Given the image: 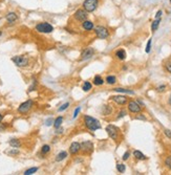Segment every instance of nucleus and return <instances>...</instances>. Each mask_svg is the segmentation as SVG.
Segmentation results:
<instances>
[{"mask_svg": "<svg viewBox=\"0 0 171 175\" xmlns=\"http://www.w3.org/2000/svg\"><path fill=\"white\" fill-rule=\"evenodd\" d=\"M83 123L85 127L89 131H96L98 129H101V123L97 120V119L90 116V115H84Z\"/></svg>", "mask_w": 171, "mask_h": 175, "instance_id": "1", "label": "nucleus"}, {"mask_svg": "<svg viewBox=\"0 0 171 175\" xmlns=\"http://www.w3.org/2000/svg\"><path fill=\"white\" fill-rule=\"evenodd\" d=\"M100 4V0H84L82 3V9L87 13H93L98 9Z\"/></svg>", "mask_w": 171, "mask_h": 175, "instance_id": "2", "label": "nucleus"}, {"mask_svg": "<svg viewBox=\"0 0 171 175\" xmlns=\"http://www.w3.org/2000/svg\"><path fill=\"white\" fill-rule=\"evenodd\" d=\"M35 30L41 34H51L54 30V26L49 22H40L36 25Z\"/></svg>", "mask_w": 171, "mask_h": 175, "instance_id": "3", "label": "nucleus"}, {"mask_svg": "<svg viewBox=\"0 0 171 175\" xmlns=\"http://www.w3.org/2000/svg\"><path fill=\"white\" fill-rule=\"evenodd\" d=\"M95 34L96 36H97L98 39H102V40H104V39H107V38L109 37V30L108 28H106L105 26L103 25H98L96 26L95 28Z\"/></svg>", "mask_w": 171, "mask_h": 175, "instance_id": "4", "label": "nucleus"}, {"mask_svg": "<svg viewBox=\"0 0 171 175\" xmlns=\"http://www.w3.org/2000/svg\"><path fill=\"white\" fill-rule=\"evenodd\" d=\"M33 106H34V102H33L32 100H28V101L21 103L17 110H18V112L21 113V114H25V113H28V111L33 108Z\"/></svg>", "mask_w": 171, "mask_h": 175, "instance_id": "5", "label": "nucleus"}, {"mask_svg": "<svg viewBox=\"0 0 171 175\" xmlns=\"http://www.w3.org/2000/svg\"><path fill=\"white\" fill-rule=\"evenodd\" d=\"M12 61L19 67H25L28 65V58L25 56H15L12 58Z\"/></svg>", "mask_w": 171, "mask_h": 175, "instance_id": "6", "label": "nucleus"}, {"mask_svg": "<svg viewBox=\"0 0 171 175\" xmlns=\"http://www.w3.org/2000/svg\"><path fill=\"white\" fill-rule=\"evenodd\" d=\"M105 130H106L107 134H108V136L111 138V140H113V141H118L119 131H120V130H119L116 126H113V125H108Z\"/></svg>", "mask_w": 171, "mask_h": 175, "instance_id": "7", "label": "nucleus"}, {"mask_svg": "<svg viewBox=\"0 0 171 175\" xmlns=\"http://www.w3.org/2000/svg\"><path fill=\"white\" fill-rule=\"evenodd\" d=\"M88 17V13L86 11H84L83 9H79L76 11V13L74 14V19L79 23H82L83 21H85Z\"/></svg>", "mask_w": 171, "mask_h": 175, "instance_id": "8", "label": "nucleus"}, {"mask_svg": "<svg viewBox=\"0 0 171 175\" xmlns=\"http://www.w3.org/2000/svg\"><path fill=\"white\" fill-rule=\"evenodd\" d=\"M84 154H91L93 151V144L90 141H84L81 143V150Z\"/></svg>", "mask_w": 171, "mask_h": 175, "instance_id": "9", "label": "nucleus"}, {"mask_svg": "<svg viewBox=\"0 0 171 175\" xmlns=\"http://www.w3.org/2000/svg\"><path fill=\"white\" fill-rule=\"evenodd\" d=\"M95 49L93 48V47H88V48L84 49L83 51H82L81 54V57H80V61H87L89 60V59H91V58L95 56Z\"/></svg>", "mask_w": 171, "mask_h": 175, "instance_id": "10", "label": "nucleus"}, {"mask_svg": "<svg viewBox=\"0 0 171 175\" xmlns=\"http://www.w3.org/2000/svg\"><path fill=\"white\" fill-rule=\"evenodd\" d=\"M128 110L131 113H140L142 111V106L138 102L130 101L128 102Z\"/></svg>", "mask_w": 171, "mask_h": 175, "instance_id": "11", "label": "nucleus"}, {"mask_svg": "<svg viewBox=\"0 0 171 175\" xmlns=\"http://www.w3.org/2000/svg\"><path fill=\"white\" fill-rule=\"evenodd\" d=\"M110 100L118 105H125L126 103H128L127 98L125 95H112V97H110Z\"/></svg>", "mask_w": 171, "mask_h": 175, "instance_id": "12", "label": "nucleus"}, {"mask_svg": "<svg viewBox=\"0 0 171 175\" xmlns=\"http://www.w3.org/2000/svg\"><path fill=\"white\" fill-rule=\"evenodd\" d=\"M70 153L72 155H76L80 152V150H81V144L78 143V142H72L70 146Z\"/></svg>", "mask_w": 171, "mask_h": 175, "instance_id": "13", "label": "nucleus"}, {"mask_svg": "<svg viewBox=\"0 0 171 175\" xmlns=\"http://www.w3.org/2000/svg\"><path fill=\"white\" fill-rule=\"evenodd\" d=\"M81 26L84 30H86V32H90V30H93V28H95L93 22L91 20H88V19H86L85 21H83V22L81 23Z\"/></svg>", "mask_w": 171, "mask_h": 175, "instance_id": "14", "label": "nucleus"}, {"mask_svg": "<svg viewBox=\"0 0 171 175\" xmlns=\"http://www.w3.org/2000/svg\"><path fill=\"white\" fill-rule=\"evenodd\" d=\"M5 20L9 23H14L18 20V15L15 13V12H9L5 15Z\"/></svg>", "mask_w": 171, "mask_h": 175, "instance_id": "15", "label": "nucleus"}, {"mask_svg": "<svg viewBox=\"0 0 171 175\" xmlns=\"http://www.w3.org/2000/svg\"><path fill=\"white\" fill-rule=\"evenodd\" d=\"M133 156L135 157L136 159H139V161H145V159H147V156H146L145 154H143V153H142L141 151H139V150H134Z\"/></svg>", "mask_w": 171, "mask_h": 175, "instance_id": "16", "label": "nucleus"}, {"mask_svg": "<svg viewBox=\"0 0 171 175\" xmlns=\"http://www.w3.org/2000/svg\"><path fill=\"white\" fill-rule=\"evenodd\" d=\"M66 157H67V152H66V151H61V152H59L58 154H57L55 161H57V163H60V161H64Z\"/></svg>", "mask_w": 171, "mask_h": 175, "instance_id": "17", "label": "nucleus"}, {"mask_svg": "<svg viewBox=\"0 0 171 175\" xmlns=\"http://www.w3.org/2000/svg\"><path fill=\"white\" fill-rule=\"evenodd\" d=\"M116 57L118 58L119 60H121V61H123V60H125L126 59V51H124V49H118V51H116Z\"/></svg>", "mask_w": 171, "mask_h": 175, "instance_id": "18", "label": "nucleus"}, {"mask_svg": "<svg viewBox=\"0 0 171 175\" xmlns=\"http://www.w3.org/2000/svg\"><path fill=\"white\" fill-rule=\"evenodd\" d=\"M9 144L12 148H16V149L20 148V146H21V142L19 141V140H17V138H12V140H9Z\"/></svg>", "mask_w": 171, "mask_h": 175, "instance_id": "19", "label": "nucleus"}, {"mask_svg": "<svg viewBox=\"0 0 171 175\" xmlns=\"http://www.w3.org/2000/svg\"><path fill=\"white\" fill-rule=\"evenodd\" d=\"M112 112V107L110 105H104L102 107V114L103 115H109Z\"/></svg>", "mask_w": 171, "mask_h": 175, "instance_id": "20", "label": "nucleus"}, {"mask_svg": "<svg viewBox=\"0 0 171 175\" xmlns=\"http://www.w3.org/2000/svg\"><path fill=\"white\" fill-rule=\"evenodd\" d=\"M159 23H161V18H155L152 21V23H151V30H152V33H154L159 28Z\"/></svg>", "mask_w": 171, "mask_h": 175, "instance_id": "21", "label": "nucleus"}, {"mask_svg": "<svg viewBox=\"0 0 171 175\" xmlns=\"http://www.w3.org/2000/svg\"><path fill=\"white\" fill-rule=\"evenodd\" d=\"M113 90H114L116 92H121V93H128V95H134V91H133V90L126 89V88L117 87V88H113Z\"/></svg>", "mask_w": 171, "mask_h": 175, "instance_id": "22", "label": "nucleus"}, {"mask_svg": "<svg viewBox=\"0 0 171 175\" xmlns=\"http://www.w3.org/2000/svg\"><path fill=\"white\" fill-rule=\"evenodd\" d=\"M63 121H64V119H63V116H58V118L56 119L55 121H54V127H55V129H57V128H60L61 126H62V123Z\"/></svg>", "mask_w": 171, "mask_h": 175, "instance_id": "23", "label": "nucleus"}, {"mask_svg": "<svg viewBox=\"0 0 171 175\" xmlns=\"http://www.w3.org/2000/svg\"><path fill=\"white\" fill-rule=\"evenodd\" d=\"M93 83L95 84L96 86H101V85L104 84V80L102 79L101 76H96L93 80Z\"/></svg>", "mask_w": 171, "mask_h": 175, "instance_id": "24", "label": "nucleus"}, {"mask_svg": "<svg viewBox=\"0 0 171 175\" xmlns=\"http://www.w3.org/2000/svg\"><path fill=\"white\" fill-rule=\"evenodd\" d=\"M91 88H93V85H91V83H90L89 81H85V82L83 83V85H82V90L85 92L90 91Z\"/></svg>", "mask_w": 171, "mask_h": 175, "instance_id": "25", "label": "nucleus"}, {"mask_svg": "<svg viewBox=\"0 0 171 175\" xmlns=\"http://www.w3.org/2000/svg\"><path fill=\"white\" fill-rule=\"evenodd\" d=\"M51 146L49 145H43L42 146V148H41V154L42 155H47L49 152H51Z\"/></svg>", "mask_w": 171, "mask_h": 175, "instance_id": "26", "label": "nucleus"}, {"mask_svg": "<svg viewBox=\"0 0 171 175\" xmlns=\"http://www.w3.org/2000/svg\"><path fill=\"white\" fill-rule=\"evenodd\" d=\"M38 170H39V168H38V167H33V168H30V169H28V170L24 171L23 174L24 175H32V174H34V173L37 172Z\"/></svg>", "mask_w": 171, "mask_h": 175, "instance_id": "27", "label": "nucleus"}, {"mask_svg": "<svg viewBox=\"0 0 171 175\" xmlns=\"http://www.w3.org/2000/svg\"><path fill=\"white\" fill-rule=\"evenodd\" d=\"M105 81H106V83L109 84V85H113L117 82V78L114 76H108Z\"/></svg>", "mask_w": 171, "mask_h": 175, "instance_id": "28", "label": "nucleus"}, {"mask_svg": "<svg viewBox=\"0 0 171 175\" xmlns=\"http://www.w3.org/2000/svg\"><path fill=\"white\" fill-rule=\"evenodd\" d=\"M70 102H66V103H64L63 105H61V107H59V108H58V111H59V112H62V111L66 110V109L68 108V107H70Z\"/></svg>", "mask_w": 171, "mask_h": 175, "instance_id": "29", "label": "nucleus"}, {"mask_svg": "<svg viewBox=\"0 0 171 175\" xmlns=\"http://www.w3.org/2000/svg\"><path fill=\"white\" fill-rule=\"evenodd\" d=\"M164 66L167 72H168L169 74H171V59H169V60H167L166 62H165Z\"/></svg>", "mask_w": 171, "mask_h": 175, "instance_id": "30", "label": "nucleus"}, {"mask_svg": "<svg viewBox=\"0 0 171 175\" xmlns=\"http://www.w3.org/2000/svg\"><path fill=\"white\" fill-rule=\"evenodd\" d=\"M117 170L120 173H124L126 170V166L124 164H117Z\"/></svg>", "mask_w": 171, "mask_h": 175, "instance_id": "31", "label": "nucleus"}, {"mask_svg": "<svg viewBox=\"0 0 171 175\" xmlns=\"http://www.w3.org/2000/svg\"><path fill=\"white\" fill-rule=\"evenodd\" d=\"M151 43H152V40L149 39L148 40V42H147V45H146V49H145V51L147 54H149L151 51Z\"/></svg>", "mask_w": 171, "mask_h": 175, "instance_id": "32", "label": "nucleus"}, {"mask_svg": "<svg viewBox=\"0 0 171 175\" xmlns=\"http://www.w3.org/2000/svg\"><path fill=\"white\" fill-rule=\"evenodd\" d=\"M165 165L171 170V156H167L166 158H165Z\"/></svg>", "mask_w": 171, "mask_h": 175, "instance_id": "33", "label": "nucleus"}, {"mask_svg": "<svg viewBox=\"0 0 171 175\" xmlns=\"http://www.w3.org/2000/svg\"><path fill=\"white\" fill-rule=\"evenodd\" d=\"M80 111H81V107H77L76 110H75V112H74V116H72V119H76L79 115V113H80Z\"/></svg>", "mask_w": 171, "mask_h": 175, "instance_id": "34", "label": "nucleus"}, {"mask_svg": "<svg viewBox=\"0 0 171 175\" xmlns=\"http://www.w3.org/2000/svg\"><path fill=\"white\" fill-rule=\"evenodd\" d=\"M7 154H9V155H17V154H19V151H18V150H16V148H13L12 151H9V152H7Z\"/></svg>", "mask_w": 171, "mask_h": 175, "instance_id": "35", "label": "nucleus"}, {"mask_svg": "<svg viewBox=\"0 0 171 175\" xmlns=\"http://www.w3.org/2000/svg\"><path fill=\"white\" fill-rule=\"evenodd\" d=\"M129 156H130V152L129 151H126V152L124 153V155L122 156V159L123 161H127V159L129 158Z\"/></svg>", "mask_w": 171, "mask_h": 175, "instance_id": "36", "label": "nucleus"}, {"mask_svg": "<svg viewBox=\"0 0 171 175\" xmlns=\"http://www.w3.org/2000/svg\"><path fill=\"white\" fill-rule=\"evenodd\" d=\"M164 133H165V135H166L167 137L169 138V140H171V130L170 129H165Z\"/></svg>", "mask_w": 171, "mask_h": 175, "instance_id": "37", "label": "nucleus"}, {"mask_svg": "<svg viewBox=\"0 0 171 175\" xmlns=\"http://www.w3.org/2000/svg\"><path fill=\"white\" fill-rule=\"evenodd\" d=\"M127 114V112H126V110H121L120 112H119V115H118V119H121V118H124L125 115Z\"/></svg>", "mask_w": 171, "mask_h": 175, "instance_id": "38", "label": "nucleus"}, {"mask_svg": "<svg viewBox=\"0 0 171 175\" xmlns=\"http://www.w3.org/2000/svg\"><path fill=\"white\" fill-rule=\"evenodd\" d=\"M157 90L159 92L165 91V90H166V85H161V86H159V87L157 88Z\"/></svg>", "mask_w": 171, "mask_h": 175, "instance_id": "39", "label": "nucleus"}, {"mask_svg": "<svg viewBox=\"0 0 171 175\" xmlns=\"http://www.w3.org/2000/svg\"><path fill=\"white\" fill-rule=\"evenodd\" d=\"M135 119H136V120H142V121H146V120H147V119H146V118H145V116H144L143 114L136 115V116H135Z\"/></svg>", "mask_w": 171, "mask_h": 175, "instance_id": "40", "label": "nucleus"}, {"mask_svg": "<svg viewBox=\"0 0 171 175\" xmlns=\"http://www.w3.org/2000/svg\"><path fill=\"white\" fill-rule=\"evenodd\" d=\"M162 15H163V11H161V9H159V11L157 12V14H155V18H161V17H162Z\"/></svg>", "mask_w": 171, "mask_h": 175, "instance_id": "41", "label": "nucleus"}, {"mask_svg": "<svg viewBox=\"0 0 171 175\" xmlns=\"http://www.w3.org/2000/svg\"><path fill=\"white\" fill-rule=\"evenodd\" d=\"M54 121H53V119H49V120L46 121V123H45V125H46V126H51V124H54Z\"/></svg>", "mask_w": 171, "mask_h": 175, "instance_id": "42", "label": "nucleus"}, {"mask_svg": "<svg viewBox=\"0 0 171 175\" xmlns=\"http://www.w3.org/2000/svg\"><path fill=\"white\" fill-rule=\"evenodd\" d=\"M2 120H3V114H1V113H0V123L2 122Z\"/></svg>", "mask_w": 171, "mask_h": 175, "instance_id": "43", "label": "nucleus"}, {"mask_svg": "<svg viewBox=\"0 0 171 175\" xmlns=\"http://www.w3.org/2000/svg\"><path fill=\"white\" fill-rule=\"evenodd\" d=\"M169 104H170V106H171V97H170V99H169Z\"/></svg>", "mask_w": 171, "mask_h": 175, "instance_id": "44", "label": "nucleus"}, {"mask_svg": "<svg viewBox=\"0 0 171 175\" xmlns=\"http://www.w3.org/2000/svg\"><path fill=\"white\" fill-rule=\"evenodd\" d=\"M1 36H2V32H1V30H0V37H1Z\"/></svg>", "mask_w": 171, "mask_h": 175, "instance_id": "45", "label": "nucleus"}, {"mask_svg": "<svg viewBox=\"0 0 171 175\" xmlns=\"http://www.w3.org/2000/svg\"><path fill=\"white\" fill-rule=\"evenodd\" d=\"M170 3H171V0H170Z\"/></svg>", "mask_w": 171, "mask_h": 175, "instance_id": "46", "label": "nucleus"}]
</instances>
